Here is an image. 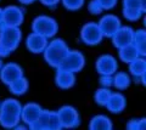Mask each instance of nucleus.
<instances>
[{"instance_id": "412c9836", "label": "nucleus", "mask_w": 146, "mask_h": 130, "mask_svg": "<svg viewBox=\"0 0 146 130\" xmlns=\"http://www.w3.org/2000/svg\"><path fill=\"white\" fill-rule=\"evenodd\" d=\"M145 42H146V35L143 29L136 30L133 33V40H131V44L138 49V51L141 56L145 55Z\"/></svg>"}, {"instance_id": "0eeeda50", "label": "nucleus", "mask_w": 146, "mask_h": 130, "mask_svg": "<svg viewBox=\"0 0 146 130\" xmlns=\"http://www.w3.org/2000/svg\"><path fill=\"white\" fill-rule=\"evenodd\" d=\"M83 66H84V57L79 51H68L65 59L62 60L61 65L58 66V68L76 73V72L83 68Z\"/></svg>"}, {"instance_id": "a211bd4d", "label": "nucleus", "mask_w": 146, "mask_h": 130, "mask_svg": "<svg viewBox=\"0 0 146 130\" xmlns=\"http://www.w3.org/2000/svg\"><path fill=\"white\" fill-rule=\"evenodd\" d=\"M141 56L138 49H136L133 44H128V45L123 46L119 49V57L123 62H125V63H129L133 60H135L136 57Z\"/></svg>"}, {"instance_id": "393cba45", "label": "nucleus", "mask_w": 146, "mask_h": 130, "mask_svg": "<svg viewBox=\"0 0 146 130\" xmlns=\"http://www.w3.org/2000/svg\"><path fill=\"white\" fill-rule=\"evenodd\" d=\"M110 95H111V91H110L107 88L100 89V90H98L96 95H95V101H96V104H99L100 106H105Z\"/></svg>"}, {"instance_id": "4be33fe9", "label": "nucleus", "mask_w": 146, "mask_h": 130, "mask_svg": "<svg viewBox=\"0 0 146 130\" xmlns=\"http://www.w3.org/2000/svg\"><path fill=\"white\" fill-rule=\"evenodd\" d=\"M129 84H130V78L124 72L116 73L115 77L112 78V85H115L118 90H124V89L129 86Z\"/></svg>"}, {"instance_id": "7c9ffc66", "label": "nucleus", "mask_w": 146, "mask_h": 130, "mask_svg": "<svg viewBox=\"0 0 146 130\" xmlns=\"http://www.w3.org/2000/svg\"><path fill=\"white\" fill-rule=\"evenodd\" d=\"M40 1H42L45 6H50V7H52V6H55V5H57L60 0H40Z\"/></svg>"}, {"instance_id": "dca6fc26", "label": "nucleus", "mask_w": 146, "mask_h": 130, "mask_svg": "<svg viewBox=\"0 0 146 130\" xmlns=\"http://www.w3.org/2000/svg\"><path fill=\"white\" fill-rule=\"evenodd\" d=\"M105 106H106L112 113H121L125 107V98L119 92H115V94L111 92V95H110Z\"/></svg>"}, {"instance_id": "5701e85b", "label": "nucleus", "mask_w": 146, "mask_h": 130, "mask_svg": "<svg viewBox=\"0 0 146 130\" xmlns=\"http://www.w3.org/2000/svg\"><path fill=\"white\" fill-rule=\"evenodd\" d=\"M9 86H10L11 91L13 94H16V95H22V94H25L27 88H28V83H27V80L23 78V77H20L15 79L13 82H11L9 84Z\"/></svg>"}, {"instance_id": "7ed1b4c3", "label": "nucleus", "mask_w": 146, "mask_h": 130, "mask_svg": "<svg viewBox=\"0 0 146 130\" xmlns=\"http://www.w3.org/2000/svg\"><path fill=\"white\" fill-rule=\"evenodd\" d=\"M68 51L70 50H68V48L66 46L65 42L61 39H56L45 48V50H44L45 60L48 61L49 65L58 68V66L61 65L62 60L65 59V56L67 55Z\"/></svg>"}, {"instance_id": "c85d7f7f", "label": "nucleus", "mask_w": 146, "mask_h": 130, "mask_svg": "<svg viewBox=\"0 0 146 130\" xmlns=\"http://www.w3.org/2000/svg\"><path fill=\"white\" fill-rule=\"evenodd\" d=\"M96 1L100 4L102 10H110V9H112L116 5L117 0H96Z\"/></svg>"}, {"instance_id": "6ab92c4d", "label": "nucleus", "mask_w": 146, "mask_h": 130, "mask_svg": "<svg viewBox=\"0 0 146 130\" xmlns=\"http://www.w3.org/2000/svg\"><path fill=\"white\" fill-rule=\"evenodd\" d=\"M90 129L93 130H110L112 129V123L105 115H95L90 122Z\"/></svg>"}, {"instance_id": "72a5a7b5", "label": "nucleus", "mask_w": 146, "mask_h": 130, "mask_svg": "<svg viewBox=\"0 0 146 130\" xmlns=\"http://www.w3.org/2000/svg\"><path fill=\"white\" fill-rule=\"evenodd\" d=\"M1 67H3V63H1V60H0V69H1Z\"/></svg>"}, {"instance_id": "423d86ee", "label": "nucleus", "mask_w": 146, "mask_h": 130, "mask_svg": "<svg viewBox=\"0 0 146 130\" xmlns=\"http://www.w3.org/2000/svg\"><path fill=\"white\" fill-rule=\"evenodd\" d=\"M80 37L82 40L88 44V45H96L102 40L104 35L100 30L98 23L95 22H90V23H86L83 28H82L80 32Z\"/></svg>"}, {"instance_id": "c756f323", "label": "nucleus", "mask_w": 146, "mask_h": 130, "mask_svg": "<svg viewBox=\"0 0 146 130\" xmlns=\"http://www.w3.org/2000/svg\"><path fill=\"white\" fill-rule=\"evenodd\" d=\"M101 85L104 88H110L112 85V75H101Z\"/></svg>"}, {"instance_id": "2f4dec72", "label": "nucleus", "mask_w": 146, "mask_h": 130, "mask_svg": "<svg viewBox=\"0 0 146 130\" xmlns=\"http://www.w3.org/2000/svg\"><path fill=\"white\" fill-rule=\"evenodd\" d=\"M20 3H22V4H25V5H28V4H32L33 1H35V0H18Z\"/></svg>"}, {"instance_id": "f8f14e48", "label": "nucleus", "mask_w": 146, "mask_h": 130, "mask_svg": "<svg viewBox=\"0 0 146 130\" xmlns=\"http://www.w3.org/2000/svg\"><path fill=\"white\" fill-rule=\"evenodd\" d=\"M96 68L101 75H112L117 71V61L111 55H104L98 60Z\"/></svg>"}, {"instance_id": "f3484780", "label": "nucleus", "mask_w": 146, "mask_h": 130, "mask_svg": "<svg viewBox=\"0 0 146 130\" xmlns=\"http://www.w3.org/2000/svg\"><path fill=\"white\" fill-rule=\"evenodd\" d=\"M56 84L62 89H68L74 84V73L62 68H58L56 74Z\"/></svg>"}, {"instance_id": "cd10ccee", "label": "nucleus", "mask_w": 146, "mask_h": 130, "mask_svg": "<svg viewBox=\"0 0 146 130\" xmlns=\"http://www.w3.org/2000/svg\"><path fill=\"white\" fill-rule=\"evenodd\" d=\"M88 7H89V11L93 13V15H100V13L104 11L102 7L100 6V4L96 1V0H91Z\"/></svg>"}, {"instance_id": "f257e3e1", "label": "nucleus", "mask_w": 146, "mask_h": 130, "mask_svg": "<svg viewBox=\"0 0 146 130\" xmlns=\"http://www.w3.org/2000/svg\"><path fill=\"white\" fill-rule=\"evenodd\" d=\"M21 40V30L18 27L0 24V55L7 56L17 48Z\"/></svg>"}, {"instance_id": "f03ea898", "label": "nucleus", "mask_w": 146, "mask_h": 130, "mask_svg": "<svg viewBox=\"0 0 146 130\" xmlns=\"http://www.w3.org/2000/svg\"><path fill=\"white\" fill-rule=\"evenodd\" d=\"M22 107L18 101L10 98L0 105V123L6 128H12L20 122Z\"/></svg>"}, {"instance_id": "9d476101", "label": "nucleus", "mask_w": 146, "mask_h": 130, "mask_svg": "<svg viewBox=\"0 0 146 130\" xmlns=\"http://www.w3.org/2000/svg\"><path fill=\"white\" fill-rule=\"evenodd\" d=\"M98 26H99V28H100V30H101L104 37H112V35L115 34V32L122 24H121V21L117 16L106 15L100 20Z\"/></svg>"}, {"instance_id": "a878e982", "label": "nucleus", "mask_w": 146, "mask_h": 130, "mask_svg": "<svg viewBox=\"0 0 146 130\" xmlns=\"http://www.w3.org/2000/svg\"><path fill=\"white\" fill-rule=\"evenodd\" d=\"M124 7L130 9H141L145 11V0H123Z\"/></svg>"}, {"instance_id": "4468645a", "label": "nucleus", "mask_w": 146, "mask_h": 130, "mask_svg": "<svg viewBox=\"0 0 146 130\" xmlns=\"http://www.w3.org/2000/svg\"><path fill=\"white\" fill-rule=\"evenodd\" d=\"M1 79L5 84H10L15 79L22 77V68L16 63H9L6 66H4L1 69Z\"/></svg>"}, {"instance_id": "20e7f679", "label": "nucleus", "mask_w": 146, "mask_h": 130, "mask_svg": "<svg viewBox=\"0 0 146 130\" xmlns=\"http://www.w3.org/2000/svg\"><path fill=\"white\" fill-rule=\"evenodd\" d=\"M32 29L34 33L44 35L45 38H51L56 34L58 26L56 21L49 16H38L32 23Z\"/></svg>"}, {"instance_id": "b1692460", "label": "nucleus", "mask_w": 146, "mask_h": 130, "mask_svg": "<svg viewBox=\"0 0 146 130\" xmlns=\"http://www.w3.org/2000/svg\"><path fill=\"white\" fill-rule=\"evenodd\" d=\"M144 13V10L141 9H130V7H124L123 9V16L129 21H138Z\"/></svg>"}, {"instance_id": "1a4fd4ad", "label": "nucleus", "mask_w": 146, "mask_h": 130, "mask_svg": "<svg viewBox=\"0 0 146 130\" xmlns=\"http://www.w3.org/2000/svg\"><path fill=\"white\" fill-rule=\"evenodd\" d=\"M58 120H60L61 127L73 128L79 124V114L73 107L65 106L57 112Z\"/></svg>"}, {"instance_id": "aec40b11", "label": "nucleus", "mask_w": 146, "mask_h": 130, "mask_svg": "<svg viewBox=\"0 0 146 130\" xmlns=\"http://www.w3.org/2000/svg\"><path fill=\"white\" fill-rule=\"evenodd\" d=\"M129 69H130V73L133 74L134 77H141V75H145V69H146L145 60L140 56L136 57L135 60L129 62Z\"/></svg>"}, {"instance_id": "9b49d317", "label": "nucleus", "mask_w": 146, "mask_h": 130, "mask_svg": "<svg viewBox=\"0 0 146 130\" xmlns=\"http://www.w3.org/2000/svg\"><path fill=\"white\" fill-rule=\"evenodd\" d=\"M133 33L134 30L130 28V27H127V26H121L118 28L115 34L112 35V42H113V45L116 48L121 49L123 46L128 45V44H131V40H133Z\"/></svg>"}, {"instance_id": "39448f33", "label": "nucleus", "mask_w": 146, "mask_h": 130, "mask_svg": "<svg viewBox=\"0 0 146 130\" xmlns=\"http://www.w3.org/2000/svg\"><path fill=\"white\" fill-rule=\"evenodd\" d=\"M32 128H42V129H57L61 128L60 120H58L57 112H48L42 111L36 120L31 125Z\"/></svg>"}, {"instance_id": "2eb2a0df", "label": "nucleus", "mask_w": 146, "mask_h": 130, "mask_svg": "<svg viewBox=\"0 0 146 130\" xmlns=\"http://www.w3.org/2000/svg\"><path fill=\"white\" fill-rule=\"evenodd\" d=\"M42 111L43 110L40 108V106L35 105V104H29V105H27L22 108L21 118L25 123L32 125L36 120V118L39 117V114L42 113Z\"/></svg>"}, {"instance_id": "ddd939ff", "label": "nucleus", "mask_w": 146, "mask_h": 130, "mask_svg": "<svg viewBox=\"0 0 146 130\" xmlns=\"http://www.w3.org/2000/svg\"><path fill=\"white\" fill-rule=\"evenodd\" d=\"M48 45V38L44 35H40L38 33H32L28 38H27V48L33 53H39L45 50Z\"/></svg>"}, {"instance_id": "6e6552de", "label": "nucleus", "mask_w": 146, "mask_h": 130, "mask_svg": "<svg viewBox=\"0 0 146 130\" xmlns=\"http://www.w3.org/2000/svg\"><path fill=\"white\" fill-rule=\"evenodd\" d=\"M23 22V11L18 6L11 5L3 9V24L18 27Z\"/></svg>"}, {"instance_id": "473e14b6", "label": "nucleus", "mask_w": 146, "mask_h": 130, "mask_svg": "<svg viewBox=\"0 0 146 130\" xmlns=\"http://www.w3.org/2000/svg\"><path fill=\"white\" fill-rule=\"evenodd\" d=\"M0 24H3V9H0Z\"/></svg>"}, {"instance_id": "bb28decb", "label": "nucleus", "mask_w": 146, "mask_h": 130, "mask_svg": "<svg viewBox=\"0 0 146 130\" xmlns=\"http://www.w3.org/2000/svg\"><path fill=\"white\" fill-rule=\"evenodd\" d=\"M62 4L68 10H78L83 6L84 0H62Z\"/></svg>"}]
</instances>
